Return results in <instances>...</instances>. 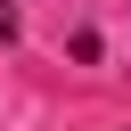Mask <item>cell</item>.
Segmentation results:
<instances>
[{"label":"cell","instance_id":"cell-1","mask_svg":"<svg viewBox=\"0 0 131 131\" xmlns=\"http://www.w3.org/2000/svg\"><path fill=\"white\" fill-rule=\"evenodd\" d=\"M0 41H16V8H8V0H0Z\"/></svg>","mask_w":131,"mask_h":131}]
</instances>
